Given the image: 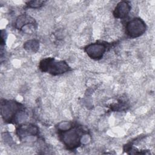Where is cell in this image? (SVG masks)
I'll return each instance as SVG.
<instances>
[{"label": "cell", "instance_id": "9c48e42d", "mask_svg": "<svg viewBox=\"0 0 155 155\" xmlns=\"http://www.w3.org/2000/svg\"><path fill=\"white\" fill-rule=\"evenodd\" d=\"M24 48L27 51L35 53L39 50V42L36 39L28 40L24 43Z\"/></svg>", "mask_w": 155, "mask_h": 155}, {"label": "cell", "instance_id": "30bf717a", "mask_svg": "<svg viewBox=\"0 0 155 155\" xmlns=\"http://www.w3.org/2000/svg\"><path fill=\"white\" fill-rule=\"evenodd\" d=\"M45 2L44 1H30L26 3V6L27 8H36L42 7Z\"/></svg>", "mask_w": 155, "mask_h": 155}, {"label": "cell", "instance_id": "ba28073f", "mask_svg": "<svg viewBox=\"0 0 155 155\" xmlns=\"http://www.w3.org/2000/svg\"><path fill=\"white\" fill-rule=\"evenodd\" d=\"M131 5L128 1H120L115 7L113 11V16L117 19L125 18L131 10Z\"/></svg>", "mask_w": 155, "mask_h": 155}, {"label": "cell", "instance_id": "52a82bcc", "mask_svg": "<svg viewBox=\"0 0 155 155\" xmlns=\"http://www.w3.org/2000/svg\"><path fill=\"white\" fill-rule=\"evenodd\" d=\"M39 133V128L33 124H22L16 128V134L20 139L28 136H35Z\"/></svg>", "mask_w": 155, "mask_h": 155}, {"label": "cell", "instance_id": "5b68a950", "mask_svg": "<svg viewBox=\"0 0 155 155\" xmlns=\"http://www.w3.org/2000/svg\"><path fill=\"white\" fill-rule=\"evenodd\" d=\"M108 47V44L97 41L86 45L84 51L91 59L99 60L102 58Z\"/></svg>", "mask_w": 155, "mask_h": 155}, {"label": "cell", "instance_id": "7a4b0ae2", "mask_svg": "<svg viewBox=\"0 0 155 155\" xmlns=\"http://www.w3.org/2000/svg\"><path fill=\"white\" fill-rule=\"evenodd\" d=\"M59 136L61 140L68 150H73L81 145L82 139V130L77 125H73L68 129L59 130Z\"/></svg>", "mask_w": 155, "mask_h": 155}, {"label": "cell", "instance_id": "6da1fadb", "mask_svg": "<svg viewBox=\"0 0 155 155\" xmlns=\"http://www.w3.org/2000/svg\"><path fill=\"white\" fill-rule=\"evenodd\" d=\"M24 111V107L21 103L14 100L1 99V115L4 122L10 124L16 123L19 116Z\"/></svg>", "mask_w": 155, "mask_h": 155}, {"label": "cell", "instance_id": "3957f363", "mask_svg": "<svg viewBox=\"0 0 155 155\" xmlns=\"http://www.w3.org/2000/svg\"><path fill=\"white\" fill-rule=\"evenodd\" d=\"M39 68L42 72L53 76L60 75L71 70V67L65 61H59L54 58H46L39 64Z\"/></svg>", "mask_w": 155, "mask_h": 155}, {"label": "cell", "instance_id": "277c9868", "mask_svg": "<svg viewBox=\"0 0 155 155\" xmlns=\"http://www.w3.org/2000/svg\"><path fill=\"white\" fill-rule=\"evenodd\" d=\"M147 25L143 19L140 18H134L127 21L125 27L126 35L131 38H138L146 31Z\"/></svg>", "mask_w": 155, "mask_h": 155}, {"label": "cell", "instance_id": "8992f818", "mask_svg": "<svg viewBox=\"0 0 155 155\" xmlns=\"http://www.w3.org/2000/svg\"><path fill=\"white\" fill-rule=\"evenodd\" d=\"M15 28L24 31L25 33L30 34L36 28V23L35 19L30 16L22 14L18 16L15 22Z\"/></svg>", "mask_w": 155, "mask_h": 155}]
</instances>
